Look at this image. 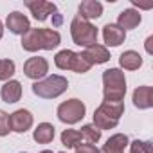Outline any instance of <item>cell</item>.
Instances as JSON below:
<instances>
[{"label": "cell", "mask_w": 153, "mask_h": 153, "mask_svg": "<svg viewBox=\"0 0 153 153\" xmlns=\"http://www.w3.org/2000/svg\"><path fill=\"white\" fill-rule=\"evenodd\" d=\"M103 96L106 103H123L126 96V78L119 68H108L103 72Z\"/></svg>", "instance_id": "cell-1"}, {"label": "cell", "mask_w": 153, "mask_h": 153, "mask_svg": "<svg viewBox=\"0 0 153 153\" xmlns=\"http://www.w3.org/2000/svg\"><path fill=\"white\" fill-rule=\"evenodd\" d=\"M123 114H124V103H106V101H103L94 112V126L101 131L103 130H114L119 124Z\"/></svg>", "instance_id": "cell-2"}, {"label": "cell", "mask_w": 153, "mask_h": 153, "mask_svg": "<svg viewBox=\"0 0 153 153\" xmlns=\"http://www.w3.org/2000/svg\"><path fill=\"white\" fill-rule=\"evenodd\" d=\"M67 88H68L67 78L58 76V74H52L49 78H43V79L33 83V94L38 97H43V99H56Z\"/></svg>", "instance_id": "cell-3"}, {"label": "cell", "mask_w": 153, "mask_h": 153, "mask_svg": "<svg viewBox=\"0 0 153 153\" xmlns=\"http://www.w3.org/2000/svg\"><path fill=\"white\" fill-rule=\"evenodd\" d=\"M70 34H72V40H74L76 45L85 47V49L90 47V45H96L97 43V36H99L97 29L90 22H87V20H83L79 16H76L72 20V24H70Z\"/></svg>", "instance_id": "cell-4"}, {"label": "cell", "mask_w": 153, "mask_h": 153, "mask_svg": "<svg viewBox=\"0 0 153 153\" xmlns=\"http://www.w3.org/2000/svg\"><path fill=\"white\" fill-rule=\"evenodd\" d=\"M85 112H87L85 103L74 97V99L63 101L58 106V119L65 124H76L85 117Z\"/></svg>", "instance_id": "cell-5"}, {"label": "cell", "mask_w": 153, "mask_h": 153, "mask_svg": "<svg viewBox=\"0 0 153 153\" xmlns=\"http://www.w3.org/2000/svg\"><path fill=\"white\" fill-rule=\"evenodd\" d=\"M47 72H49V61L42 56H33L24 63V74L29 79L40 81L47 76Z\"/></svg>", "instance_id": "cell-6"}, {"label": "cell", "mask_w": 153, "mask_h": 153, "mask_svg": "<svg viewBox=\"0 0 153 153\" xmlns=\"http://www.w3.org/2000/svg\"><path fill=\"white\" fill-rule=\"evenodd\" d=\"M33 123H34V117L25 108H20L9 115V126H11V131L15 133H25L33 126Z\"/></svg>", "instance_id": "cell-7"}, {"label": "cell", "mask_w": 153, "mask_h": 153, "mask_svg": "<svg viewBox=\"0 0 153 153\" xmlns=\"http://www.w3.org/2000/svg\"><path fill=\"white\" fill-rule=\"evenodd\" d=\"M25 6L33 13L34 20H38V22H45L49 18V15L56 13V6L52 2H45V0H34V2L29 0V2H25Z\"/></svg>", "instance_id": "cell-8"}, {"label": "cell", "mask_w": 153, "mask_h": 153, "mask_svg": "<svg viewBox=\"0 0 153 153\" xmlns=\"http://www.w3.org/2000/svg\"><path fill=\"white\" fill-rule=\"evenodd\" d=\"M6 25L7 29L13 33V34H25L29 29H31V24H29V18L25 15H22L20 11H13L7 15L6 18Z\"/></svg>", "instance_id": "cell-9"}, {"label": "cell", "mask_w": 153, "mask_h": 153, "mask_svg": "<svg viewBox=\"0 0 153 153\" xmlns=\"http://www.w3.org/2000/svg\"><path fill=\"white\" fill-rule=\"evenodd\" d=\"M81 54H83V58H85L90 65H103V63H106V61L110 59L108 49H106L105 45H99V43L87 47Z\"/></svg>", "instance_id": "cell-10"}, {"label": "cell", "mask_w": 153, "mask_h": 153, "mask_svg": "<svg viewBox=\"0 0 153 153\" xmlns=\"http://www.w3.org/2000/svg\"><path fill=\"white\" fill-rule=\"evenodd\" d=\"M103 40L108 47H119L126 40V33L117 24H106L103 27Z\"/></svg>", "instance_id": "cell-11"}, {"label": "cell", "mask_w": 153, "mask_h": 153, "mask_svg": "<svg viewBox=\"0 0 153 153\" xmlns=\"http://www.w3.org/2000/svg\"><path fill=\"white\" fill-rule=\"evenodd\" d=\"M131 101H133L135 108H139V110H148V108H151V106H153V88H151V87H146V85L137 87L135 92H133Z\"/></svg>", "instance_id": "cell-12"}, {"label": "cell", "mask_w": 153, "mask_h": 153, "mask_svg": "<svg viewBox=\"0 0 153 153\" xmlns=\"http://www.w3.org/2000/svg\"><path fill=\"white\" fill-rule=\"evenodd\" d=\"M0 97H2L4 103H9V105L20 101V97H22V85H20V81H16V79L6 81L4 87L0 88Z\"/></svg>", "instance_id": "cell-13"}, {"label": "cell", "mask_w": 153, "mask_h": 153, "mask_svg": "<svg viewBox=\"0 0 153 153\" xmlns=\"http://www.w3.org/2000/svg\"><path fill=\"white\" fill-rule=\"evenodd\" d=\"M78 11H79V15H78L79 18L90 22V20H96L103 15V4L97 2V0H85V2L79 4Z\"/></svg>", "instance_id": "cell-14"}, {"label": "cell", "mask_w": 153, "mask_h": 153, "mask_svg": "<svg viewBox=\"0 0 153 153\" xmlns=\"http://www.w3.org/2000/svg\"><path fill=\"white\" fill-rule=\"evenodd\" d=\"M140 20H142L140 13H139L137 9H133V7H130V9H124V11H121V13H119L117 25L126 33L128 29H135V27L140 24Z\"/></svg>", "instance_id": "cell-15"}, {"label": "cell", "mask_w": 153, "mask_h": 153, "mask_svg": "<svg viewBox=\"0 0 153 153\" xmlns=\"http://www.w3.org/2000/svg\"><path fill=\"white\" fill-rule=\"evenodd\" d=\"M128 144L130 142H128V137L124 133H115L106 140V144L103 146V149L99 153H124Z\"/></svg>", "instance_id": "cell-16"}, {"label": "cell", "mask_w": 153, "mask_h": 153, "mask_svg": "<svg viewBox=\"0 0 153 153\" xmlns=\"http://www.w3.org/2000/svg\"><path fill=\"white\" fill-rule=\"evenodd\" d=\"M22 47L27 52H38L42 49V34L40 29H29L24 36H22Z\"/></svg>", "instance_id": "cell-17"}, {"label": "cell", "mask_w": 153, "mask_h": 153, "mask_svg": "<svg viewBox=\"0 0 153 153\" xmlns=\"http://www.w3.org/2000/svg\"><path fill=\"white\" fill-rule=\"evenodd\" d=\"M54 135H56V128L51 123H40L36 126V130L33 131V139L38 144H49V142H52Z\"/></svg>", "instance_id": "cell-18"}, {"label": "cell", "mask_w": 153, "mask_h": 153, "mask_svg": "<svg viewBox=\"0 0 153 153\" xmlns=\"http://www.w3.org/2000/svg\"><path fill=\"white\" fill-rule=\"evenodd\" d=\"M119 65L124 70H137L142 65V56L135 51H124L119 56Z\"/></svg>", "instance_id": "cell-19"}, {"label": "cell", "mask_w": 153, "mask_h": 153, "mask_svg": "<svg viewBox=\"0 0 153 153\" xmlns=\"http://www.w3.org/2000/svg\"><path fill=\"white\" fill-rule=\"evenodd\" d=\"M40 34H42V49L43 51H52V49H56L61 43V36L54 29H43V27H40Z\"/></svg>", "instance_id": "cell-20"}, {"label": "cell", "mask_w": 153, "mask_h": 153, "mask_svg": "<svg viewBox=\"0 0 153 153\" xmlns=\"http://www.w3.org/2000/svg\"><path fill=\"white\" fill-rule=\"evenodd\" d=\"M74 58H76V52H74V51L63 49V51H59V52L54 56V65H56L59 70H72Z\"/></svg>", "instance_id": "cell-21"}, {"label": "cell", "mask_w": 153, "mask_h": 153, "mask_svg": "<svg viewBox=\"0 0 153 153\" xmlns=\"http://www.w3.org/2000/svg\"><path fill=\"white\" fill-rule=\"evenodd\" d=\"M61 144L67 148H76L81 144V133L78 130H63L61 133Z\"/></svg>", "instance_id": "cell-22"}, {"label": "cell", "mask_w": 153, "mask_h": 153, "mask_svg": "<svg viewBox=\"0 0 153 153\" xmlns=\"http://www.w3.org/2000/svg\"><path fill=\"white\" fill-rule=\"evenodd\" d=\"M79 133H81V139H85L88 144H94L101 139V130H97L94 124H85Z\"/></svg>", "instance_id": "cell-23"}, {"label": "cell", "mask_w": 153, "mask_h": 153, "mask_svg": "<svg viewBox=\"0 0 153 153\" xmlns=\"http://www.w3.org/2000/svg\"><path fill=\"white\" fill-rule=\"evenodd\" d=\"M16 67L13 59H0V81H9L13 78Z\"/></svg>", "instance_id": "cell-24"}, {"label": "cell", "mask_w": 153, "mask_h": 153, "mask_svg": "<svg viewBox=\"0 0 153 153\" xmlns=\"http://www.w3.org/2000/svg\"><path fill=\"white\" fill-rule=\"evenodd\" d=\"M90 63L83 58V54L81 52H76V58H74V65H72V70L76 72V74H85V72H88L90 70Z\"/></svg>", "instance_id": "cell-25"}, {"label": "cell", "mask_w": 153, "mask_h": 153, "mask_svg": "<svg viewBox=\"0 0 153 153\" xmlns=\"http://www.w3.org/2000/svg\"><path fill=\"white\" fill-rule=\"evenodd\" d=\"M130 153H151V142L137 139L130 144Z\"/></svg>", "instance_id": "cell-26"}, {"label": "cell", "mask_w": 153, "mask_h": 153, "mask_svg": "<svg viewBox=\"0 0 153 153\" xmlns=\"http://www.w3.org/2000/svg\"><path fill=\"white\" fill-rule=\"evenodd\" d=\"M11 126H9V114H6L4 110H0V137L9 135Z\"/></svg>", "instance_id": "cell-27"}, {"label": "cell", "mask_w": 153, "mask_h": 153, "mask_svg": "<svg viewBox=\"0 0 153 153\" xmlns=\"http://www.w3.org/2000/svg\"><path fill=\"white\" fill-rule=\"evenodd\" d=\"M76 153H99V149L94 146V144H79L76 146Z\"/></svg>", "instance_id": "cell-28"}, {"label": "cell", "mask_w": 153, "mask_h": 153, "mask_svg": "<svg viewBox=\"0 0 153 153\" xmlns=\"http://www.w3.org/2000/svg\"><path fill=\"white\" fill-rule=\"evenodd\" d=\"M151 43H153V36H149V38L146 40V52H148V54H153V49H151Z\"/></svg>", "instance_id": "cell-29"}, {"label": "cell", "mask_w": 153, "mask_h": 153, "mask_svg": "<svg viewBox=\"0 0 153 153\" xmlns=\"http://www.w3.org/2000/svg\"><path fill=\"white\" fill-rule=\"evenodd\" d=\"M52 18H54V25H61V16H59L58 13H54Z\"/></svg>", "instance_id": "cell-30"}, {"label": "cell", "mask_w": 153, "mask_h": 153, "mask_svg": "<svg viewBox=\"0 0 153 153\" xmlns=\"http://www.w3.org/2000/svg\"><path fill=\"white\" fill-rule=\"evenodd\" d=\"M4 36V25H2V22H0V38Z\"/></svg>", "instance_id": "cell-31"}, {"label": "cell", "mask_w": 153, "mask_h": 153, "mask_svg": "<svg viewBox=\"0 0 153 153\" xmlns=\"http://www.w3.org/2000/svg\"><path fill=\"white\" fill-rule=\"evenodd\" d=\"M40 153H52L51 149H43V151H40Z\"/></svg>", "instance_id": "cell-32"}, {"label": "cell", "mask_w": 153, "mask_h": 153, "mask_svg": "<svg viewBox=\"0 0 153 153\" xmlns=\"http://www.w3.org/2000/svg\"><path fill=\"white\" fill-rule=\"evenodd\" d=\"M59 153H67V151H59Z\"/></svg>", "instance_id": "cell-33"}, {"label": "cell", "mask_w": 153, "mask_h": 153, "mask_svg": "<svg viewBox=\"0 0 153 153\" xmlns=\"http://www.w3.org/2000/svg\"><path fill=\"white\" fill-rule=\"evenodd\" d=\"M20 153H24V151H20Z\"/></svg>", "instance_id": "cell-34"}]
</instances>
